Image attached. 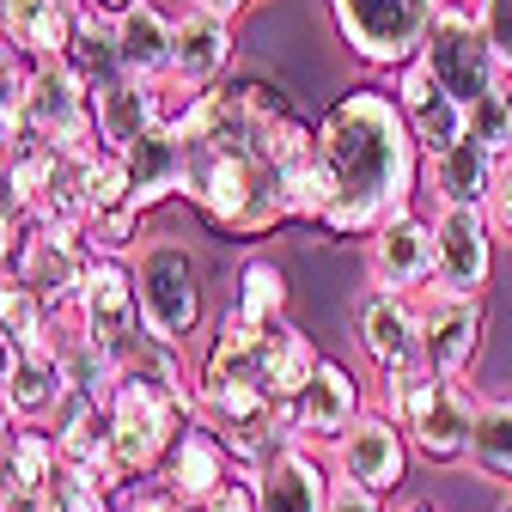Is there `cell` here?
I'll return each instance as SVG.
<instances>
[{
	"label": "cell",
	"instance_id": "1",
	"mask_svg": "<svg viewBox=\"0 0 512 512\" xmlns=\"http://www.w3.org/2000/svg\"><path fill=\"white\" fill-rule=\"evenodd\" d=\"M189 147V189L208 226L232 238H269L287 220L324 214V171H317V128L269 80H232L202 98H183L165 116Z\"/></svg>",
	"mask_w": 512,
	"mask_h": 512
},
{
	"label": "cell",
	"instance_id": "2",
	"mask_svg": "<svg viewBox=\"0 0 512 512\" xmlns=\"http://www.w3.org/2000/svg\"><path fill=\"white\" fill-rule=\"evenodd\" d=\"M421 141L384 86L342 92L317 122V171H324V214L317 232L372 238L384 220L409 214L421 189Z\"/></svg>",
	"mask_w": 512,
	"mask_h": 512
},
{
	"label": "cell",
	"instance_id": "3",
	"mask_svg": "<svg viewBox=\"0 0 512 512\" xmlns=\"http://www.w3.org/2000/svg\"><path fill=\"white\" fill-rule=\"evenodd\" d=\"M135 299H141V330L165 348H189L202 330V263L177 238H147L135 256Z\"/></svg>",
	"mask_w": 512,
	"mask_h": 512
},
{
	"label": "cell",
	"instance_id": "4",
	"mask_svg": "<svg viewBox=\"0 0 512 512\" xmlns=\"http://www.w3.org/2000/svg\"><path fill=\"white\" fill-rule=\"evenodd\" d=\"M445 7L452 0H330V19L360 68L403 74L409 61H421L427 31L439 25Z\"/></svg>",
	"mask_w": 512,
	"mask_h": 512
},
{
	"label": "cell",
	"instance_id": "5",
	"mask_svg": "<svg viewBox=\"0 0 512 512\" xmlns=\"http://www.w3.org/2000/svg\"><path fill=\"white\" fill-rule=\"evenodd\" d=\"M384 415H391L409 433V452L427 464H464L470 458V439H476V415L482 397L464 391V384H445L433 372L384 391Z\"/></svg>",
	"mask_w": 512,
	"mask_h": 512
},
{
	"label": "cell",
	"instance_id": "6",
	"mask_svg": "<svg viewBox=\"0 0 512 512\" xmlns=\"http://www.w3.org/2000/svg\"><path fill=\"white\" fill-rule=\"evenodd\" d=\"M189 421H196V409H189V403H171V397L147 391V384H128L122 378L116 397H110V439H116V470H122V482L128 488L153 482Z\"/></svg>",
	"mask_w": 512,
	"mask_h": 512
},
{
	"label": "cell",
	"instance_id": "7",
	"mask_svg": "<svg viewBox=\"0 0 512 512\" xmlns=\"http://www.w3.org/2000/svg\"><path fill=\"white\" fill-rule=\"evenodd\" d=\"M25 128L74 165H92L104 153L98 141V110H92V86L68 68V61H37L31 86H25Z\"/></svg>",
	"mask_w": 512,
	"mask_h": 512
},
{
	"label": "cell",
	"instance_id": "8",
	"mask_svg": "<svg viewBox=\"0 0 512 512\" xmlns=\"http://www.w3.org/2000/svg\"><path fill=\"white\" fill-rule=\"evenodd\" d=\"M421 68L452 92L464 110H476L506 74H500V61H494V49H488V37H482V25H476V7H445L439 13V25L427 31V49H421Z\"/></svg>",
	"mask_w": 512,
	"mask_h": 512
},
{
	"label": "cell",
	"instance_id": "9",
	"mask_svg": "<svg viewBox=\"0 0 512 512\" xmlns=\"http://www.w3.org/2000/svg\"><path fill=\"white\" fill-rule=\"evenodd\" d=\"M68 324L110 354H122L141 336V299H135V263L128 256H92V269L68 305Z\"/></svg>",
	"mask_w": 512,
	"mask_h": 512
},
{
	"label": "cell",
	"instance_id": "10",
	"mask_svg": "<svg viewBox=\"0 0 512 512\" xmlns=\"http://www.w3.org/2000/svg\"><path fill=\"white\" fill-rule=\"evenodd\" d=\"M354 342L366 354V366L378 372L384 391L421 378V305L415 299H397V293H366L360 299V317H354Z\"/></svg>",
	"mask_w": 512,
	"mask_h": 512
},
{
	"label": "cell",
	"instance_id": "11",
	"mask_svg": "<svg viewBox=\"0 0 512 512\" xmlns=\"http://www.w3.org/2000/svg\"><path fill=\"white\" fill-rule=\"evenodd\" d=\"M433 238H439V269H433V299H470L482 305L488 281H494V226L482 208H439L433 220Z\"/></svg>",
	"mask_w": 512,
	"mask_h": 512
},
{
	"label": "cell",
	"instance_id": "12",
	"mask_svg": "<svg viewBox=\"0 0 512 512\" xmlns=\"http://www.w3.org/2000/svg\"><path fill=\"white\" fill-rule=\"evenodd\" d=\"M86 269H92V250H86V232H80V226H61V220H31V226H25V244H19L13 275H19L55 317H68V305H74Z\"/></svg>",
	"mask_w": 512,
	"mask_h": 512
},
{
	"label": "cell",
	"instance_id": "13",
	"mask_svg": "<svg viewBox=\"0 0 512 512\" xmlns=\"http://www.w3.org/2000/svg\"><path fill=\"white\" fill-rule=\"evenodd\" d=\"M409 433L384 415V409H366L342 439H336V482H354L378 500H391L403 482H409Z\"/></svg>",
	"mask_w": 512,
	"mask_h": 512
},
{
	"label": "cell",
	"instance_id": "14",
	"mask_svg": "<svg viewBox=\"0 0 512 512\" xmlns=\"http://www.w3.org/2000/svg\"><path fill=\"white\" fill-rule=\"evenodd\" d=\"M433 269H439V238H433V220H421L415 208L384 220L372 238H366V275H372V293H397V299H415L433 287Z\"/></svg>",
	"mask_w": 512,
	"mask_h": 512
},
{
	"label": "cell",
	"instance_id": "15",
	"mask_svg": "<svg viewBox=\"0 0 512 512\" xmlns=\"http://www.w3.org/2000/svg\"><path fill=\"white\" fill-rule=\"evenodd\" d=\"M482 336H488L482 305H470V299H433L427 293V305H421V366L433 378L464 384V372L482 354Z\"/></svg>",
	"mask_w": 512,
	"mask_h": 512
},
{
	"label": "cell",
	"instance_id": "16",
	"mask_svg": "<svg viewBox=\"0 0 512 512\" xmlns=\"http://www.w3.org/2000/svg\"><path fill=\"white\" fill-rule=\"evenodd\" d=\"M232 68V19H214L189 0V13L177 19V55H171V80L165 98H202L220 86V74Z\"/></svg>",
	"mask_w": 512,
	"mask_h": 512
},
{
	"label": "cell",
	"instance_id": "17",
	"mask_svg": "<svg viewBox=\"0 0 512 512\" xmlns=\"http://www.w3.org/2000/svg\"><path fill=\"white\" fill-rule=\"evenodd\" d=\"M232 476H238V464H232V452H226V439H220L214 427H202V421H189V427L177 433L171 458H165V470H159V482H165L189 512H202Z\"/></svg>",
	"mask_w": 512,
	"mask_h": 512
},
{
	"label": "cell",
	"instance_id": "18",
	"mask_svg": "<svg viewBox=\"0 0 512 512\" xmlns=\"http://www.w3.org/2000/svg\"><path fill=\"white\" fill-rule=\"evenodd\" d=\"M397 104H403V116H409V128H415V141H421V153L427 159H439V153H452L464 135H470V110L445 92L421 61H409V68L397 74Z\"/></svg>",
	"mask_w": 512,
	"mask_h": 512
},
{
	"label": "cell",
	"instance_id": "19",
	"mask_svg": "<svg viewBox=\"0 0 512 512\" xmlns=\"http://www.w3.org/2000/svg\"><path fill=\"white\" fill-rule=\"evenodd\" d=\"M336 470L311 452V445H281V452L256 470V506L263 512H330V482Z\"/></svg>",
	"mask_w": 512,
	"mask_h": 512
},
{
	"label": "cell",
	"instance_id": "20",
	"mask_svg": "<svg viewBox=\"0 0 512 512\" xmlns=\"http://www.w3.org/2000/svg\"><path fill=\"white\" fill-rule=\"evenodd\" d=\"M360 415H366L360 378H354L342 360H330V354H324V366H317V372H311V384H305V397L293 403L299 445H311V439H330V445H336Z\"/></svg>",
	"mask_w": 512,
	"mask_h": 512
},
{
	"label": "cell",
	"instance_id": "21",
	"mask_svg": "<svg viewBox=\"0 0 512 512\" xmlns=\"http://www.w3.org/2000/svg\"><path fill=\"white\" fill-rule=\"evenodd\" d=\"M55 445H61V464L68 470H80V476H92L104 494H122L128 482H122V470H116V439H110V409H98V403H74L68 397V409L55 415Z\"/></svg>",
	"mask_w": 512,
	"mask_h": 512
},
{
	"label": "cell",
	"instance_id": "22",
	"mask_svg": "<svg viewBox=\"0 0 512 512\" xmlns=\"http://www.w3.org/2000/svg\"><path fill=\"white\" fill-rule=\"evenodd\" d=\"M92 110H98V141H104V153H128L141 135H153V128L171 116V104H165V86H147V80H116V86H104L98 98H92Z\"/></svg>",
	"mask_w": 512,
	"mask_h": 512
},
{
	"label": "cell",
	"instance_id": "23",
	"mask_svg": "<svg viewBox=\"0 0 512 512\" xmlns=\"http://www.w3.org/2000/svg\"><path fill=\"white\" fill-rule=\"evenodd\" d=\"M263 354H269V330H250L238 311H226L202 348L196 391H220V384H256L263 391Z\"/></svg>",
	"mask_w": 512,
	"mask_h": 512
},
{
	"label": "cell",
	"instance_id": "24",
	"mask_svg": "<svg viewBox=\"0 0 512 512\" xmlns=\"http://www.w3.org/2000/svg\"><path fill=\"white\" fill-rule=\"evenodd\" d=\"M122 159H128V177H135V208L141 214H153L159 202H171V196L189 189V147H183V135L171 122H159L153 135H141Z\"/></svg>",
	"mask_w": 512,
	"mask_h": 512
},
{
	"label": "cell",
	"instance_id": "25",
	"mask_svg": "<svg viewBox=\"0 0 512 512\" xmlns=\"http://www.w3.org/2000/svg\"><path fill=\"white\" fill-rule=\"evenodd\" d=\"M116 31V55H122V74L128 80H147V86H165L171 80V55H177V19L153 0H141L128 19L110 25Z\"/></svg>",
	"mask_w": 512,
	"mask_h": 512
},
{
	"label": "cell",
	"instance_id": "26",
	"mask_svg": "<svg viewBox=\"0 0 512 512\" xmlns=\"http://www.w3.org/2000/svg\"><path fill=\"white\" fill-rule=\"evenodd\" d=\"M80 7L74 0H7V43L31 61H68Z\"/></svg>",
	"mask_w": 512,
	"mask_h": 512
},
{
	"label": "cell",
	"instance_id": "27",
	"mask_svg": "<svg viewBox=\"0 0 512 512\" xmlns=\"http://www.w3.org/2000/svg\"><path fill=\"white\" fill-rule=\"evenodd\" d=\"M49 354H55L61 384H68V397H74V403H98V409H110L116 384H122V372H116V354H110V348H98L92 336H80L68 317H61V330H55Z\"/></svg>",
	"mask_w": 512,
	"mask_h": 512
},
{
	"label": "cell",
	"instance_id": "28",
	"mask_svg": "<svg viewBox=\"0 0 512 512\" xmlns=\"http://www.w3.org/2000/svg\"><path fill=\"white\" fill-rule=\"evenodd\" d=\"M500 153H488L476 135H464L452 153L433 159V183H439V208H488L494 177H500Z\"/></svg>",
	"mask_w": 512,
	"mask_h": 512
},
{
	"label": "cell",
	"instance_id": "29",
	"mask_svg": "<svg viewBox=\"0 0 512 512\" xmlns=\"http://www.w3.org/2000/svg\"><path fill=\"white\" fill-rule=\"evenodd\" d=\"M317 366H324L317 342H311L305 330H293V324H275V330H269V354H263V397H269L275 409H293V403L305 397V384H311Z\"/></svg>",
	"mask_w": 512,
	"mask_h": 512
},
{
	"label": "cell",
	"instance_id": "30",
	"mask_svg": "<svg viewBox=\"0 0 512 512\" xmlns=\"http://www.w3.org/2000/svg\"><path fill=\"white\" fill-rule=\"evenodd\" d=\"M116 372H122L128 384H147V391H159V397H171V403H189V409H196V378L183 372V354L165 348V342H153L147 330L116 354Z\"/></svg>",
	"mask_w": 512,
	"mask_h": 512
},
{
	"label": "cell",
	"instance_id": "31",
	"mask_svg": "<svg viewBox=\"0 0 512 512\" xmlns=\"http://www.w3.org/2000/svg\"><path fill=\"white\" fill-rule=\"evenodd\" d=\"M7 403L19 409V421H25V427H55V415L68 409V384H61L55 354H25L19 378L7 384Z\"/></svg>",
	"mask_w": 512,
	"mask_h": 512
},
{
	"label": "cell",
	"instance_id": "32",
	"mask_svg": "<svg viewBox=\"0 0 512 512\" xmlns=\"http://www.w3.org/2000/svg\"><path fill=\"white\" fill-rule=\"evenodd\" d=\"M232 311L244 317L250 330H275V324H287V269L269 263V256H250V263L238 269Z\"/></svg>",
	"mask_w": 512,
	"mask_h": 512
},
{
	"label": "cell",
	"instance_id": "33",
	"mask_svg": "<svg viewBox=\"0 0 512 512\" xmlns=\"http://www.w3.org/2000/svg\"><path fill=\"white\" fill-rule=\"evenodd\" d=\"M61 476V445L49 427H25L13 458L0 464V488L7 494H49V482Z\"/></svg>",
	"mask_w": 512,
	"mask_h": 512
},
{
	"label": "cell",
	"instance_id": "34",
	"mask_svg": "<svg viewBox=\"0 0 512 512\" xmlns=\"http://www.w3.org/2000/svg\"><path fill=\"white\" fill-rule=\"evenodd\" d=\"M470 464H476L488 482L512 488V397H488V403H482L476 439H470Z\"/></svg>",
	"mask_w": 512,
	"mask_h": 512
},
{
	"label": "cell",
	"instance_id": "35",
	"mask_svg": "<svg viewBox=\"0 0 512 512\" xmlns=\"http://www.w3.org/2000/svg\"><path fill=\"white\" fill-rule=\"evenodd\" d=\"M68 68L92 86V98L104 92V86H116L122 80V55H116V31L104 25V19H86L80 13V25H74V43H68Z\"/></svg>",
	"mask_w": 512,
	"mask_h": 512
},
{
	"label": "cell",
	"instance_id": "36",
	"mask_svg": "<svg viewBox=\"0 0 512 512\" xmlns=\"http://www.w3.org/2000/svg\"><path fill=\"white\" fill-rule=\"evenodd\" d=\"M86 208H92V220L116 214V208H135V177H128L122 153H98L86 165Z\"/></svg>",
	"mask_w": 512,
	"mask_h": 512
},
{
	"label": "cell",
	"instance_id": "37",
	"mask_svg": "<svg viewBox=\"0 0 512 512\" xmlns=\"http://www.w3.org/2000/svg\"><path fill=\"white\" fill-rule=\"evenodd\" d=\"M470 135H476L488 153L512 159V80H500V86L470 110Z\"/></svg>",
	"mask_w": 512,
	"mask_h": 512
},
{
	"label": "cell",
	"instance_id": "38",
	"mask_svg": "<svg viewBox=\"0 0 512 512\" xmlns=\"http://www.w3.org/2000/svg\"><path fill=\"white\" fill-rule=\"evenodd\" d=\"M49 512H116V494H104L92 476L61 464V476L49 482Z\"/></svg>",
	"mask_w": 512,
	"mask_h": 512
},
{
	"label": "cell",
	"instance_id": "39",
	"mask_svg": "<svg viewBox=\"0 0 512 512\" xmlns=\"http://www.w3.org/2000/svg\"><path fill=\"white\" fill-rule=\"evenodd\" d=\"M141 208H116V214H98L92 226H86V250L92 256H128L135 250V238H141Z\"/></svg>",
	"mask_w": 512,
	"mask_h": 512
},
{
	"label": "cell",
	"instance_id": "40",
	"mask_svg": "<svg viewBox=\"0 0 512 512\" xmlns=\"http://www.w3.org/2000/svg\"><path fill=\"white\" fill-rule=\"evenodd\" d=\"M25 86H31V61L0 37V122H7V128L25 122Z\"/></svg>",
	"mask_w": 512,
	"mask_h": 512
},
{
	"label": "cell",
	"instance_id": "41",
	"mask_svg": "<svg viewBox=\"0 0 512 512\" xmlns=\"http://www.w3.org/2000/svg\"><path fill=\"white\" fill-rule=\"evenodd\" d=\"M476 25H482L488 49L500 61V74L512 80V0H476Z\"/></svg>",
	"mask_w": 512,
	"mask_h": 512
},
{
	"label": "cell",
	"instance_id": "42",
	"mask_svg": "<svg viewBox=\"0 0 512 512\" xmlns=\"http://www.w3.org/2000/svg\"><path fill=\"white\" fill-rule=\"evenodd\" d=\"M116 512H189L165 482H135V488H122L116 494Z\"/></svg>",
	"mask_w": 512,
	"mask_h": 512
},
{
	"label": "cell",
	"instance_id": "43",
	"mask_svg": "<svg viewBox=\"0 0 512 512\" xmlns=\"http://www.w3.org/2000/svg\"><path fill=\"white\" fill-rule=\"evenodd\" d=\"M488 226H494V238L500 244H512V159L500 165V177H494V196H488Z\"/></svg>",
	"mask_w": 512,
	"mask_h": 512
},
{
	"label": "cell",
	"instance_id": "44",
	"mask_svg": "<svg viewBox=\"0 0 512 512\" xmlns=\"http://www.w3.org/2000/svg\"><path fill=\"white\" fill-rule=\"evenodd\" d=\"M202 512H263V506H256V476H232Z\"/></svg>",
	"mask_w": 512,
	"mask_h": 512
},
{
	"label": "cell",
	"instance_id": "45",
	"mask_svg": "<svg viewBox=\"0 0 512 512\" xmlns=\"http://www.w3.org/2000/svg\"><path fill=\"white\" fill-rule=\"evenodd\" d=\"M330 512H384V500L366 494V488H354V482H336L330 488Z\"/></svg>",
	"mask_w": 512,
	"mask_h": 512
},
{
	"label": "cell",
	"instance_id": "46",
	"mask_svg": "<svg viewBox=\"0 0 512 512\" xmlns=\"http://www.w3.org/2000/svg\"><path fill=\"white\" fill-rule=\"evenodd\" d=\"M25 226H31V220H19V214H0V269H13V263H19Z\"/></svg>",
	"mask_w": 512,
	"mask_h": 512
},
{
	"label": "cell",
	"instance_id": "47",
	"mask_svg": "<svg viewBox=\"0 0 512 512\" xmlns=\"http://www.w3.org/2000/svg\"><path fill=\"white\" fill-rule=\"evenodd\" d=\"M74 7L86 13V19H104V25H116V19H128L141 7V0H74Z\"/></svg>",
	"mask_w": 512,
	"mask_h": 512
},
{
	"label": "cell",
	"instance_id": "48",
	"mask_svg": "<svg viewBox=\"0 0 512 512\" xmlns=\"http://www.w3.org/2000/svg\"><path fill=\"white\" fill-rule=\"evenodd\" d=\"M19 433H25V421H19V409L0 397V464L13 458V445H19Z\"/></svg>",
	"mask_w": 512,
	"mask_h": 512
},
{
	"label": "cell",
	"instance_id": "49",
	"mask_svg": "<svg viewBox=\"0 0 512 512\" xmlns=\"http://www.w3.org/2000/svg\"><path fill=\"white\" fill-rule=\"evenodd\" d=\"M19 366H25V348H19L7 330H0V397H7V384L19 378Z\"/></svg>",
	"mask_w": 512,
	"mask_h": 512
},
{
	"label": "cell",
	"instance_id": "50",
	"mask_svg": "<svg viewBox=\"0 0 512 512\" xmlns=\"http://www.w3.org/2000/svg\"><path fill=\"white\" fill-rule=\"evenodd\" d=\"M202 13H214V19H238L244 7H256V0H196Z\"/></svg>",
	"mask_w": 512,
	"mask_h": 512
},
{
	"label": "cell",
	"instance_id": "51",
	"mask_svg": "<svg viewBox=\"0 0 512 512\" xmlns=\"http://www.w3.org/2000/svg\"><path fill=\"white\" fill-rule=\"evenodd\" d=\"M0 37H7V0H0Z\"/></svg>",
	"mask_w": 512,
	"mask_h": 512
},
{
	"label": "cell",
	"instance_id": "52",
	"mask_svg": "<svg viewBox=\"0 0 512 512\" xmlns=\"http://www.w3.org/2000/svg\"><path fill=\"white\" fill-rule=\"evenodd\" d=\"M409 512H439V506H409Z\"/></svg>",
	"mask_w": 512,
	"mask_h": 512
},
{
	"label": "cell",
	"instance_id": "53",
	"mask_svg": "<svg viewBox=\"0 0 512 512\" xmlns=\"http://www.w3.org/2000/svg\"><path fill=\"white\" fill-rule=\"evenodd\" d=\"M500 512H512V494H506V506H500Z\"/></svg>",
	"mask_w": 512,
	"mask_h": 512
}]
</instances>
